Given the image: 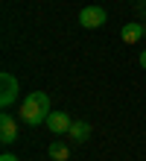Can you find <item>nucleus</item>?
<instances>
[{"label":"nucleus","mask_w":146,"mask_h":161,"mask_svg":"<svg viewBox=\"0 0 146 161\" xmlns=\"http://www.w3.org/2000/svg\"><path fill=\"white\" fill-rule=\"evenodd\" d=\"M18 94H21V85H18V76H12L9 70L0 73V106L9 108L12 103L18 100Z\"/></svg>","instance_id":"nucleus-2"},{"label":"nucleus","mask_w":146,"mask_h":161,"mask_svg":"<svg viewBox=\"0 0 146 161\" xmlns=\"http://www.w3.org/2000/svg\"><path fill=\"white\" fill-rule=\"evenodd\" d=\"M120 38H123L126 44H138L140 38H146V24H138V21L126 24L123 30H120Z\"/></svg>","instance_id":"nucleus-6"},{"label":"nucleus","mask_w":146,"mask_h":161,"mask_svg":"<svg viewBox=\"0 0 146 161\" xmlns=\"http://www.w3.org/2000/svg\"><path fill=\"white\" fill-rule=\"evenodd\" d=\"M44 126L50 129L53 135H67V132H70V126H73V117L67 114V111H50V117H47Z\"/></svg>","instance_id":"nucleus-4"},{"label":"nucleus","mask_w":146,"mask_h":161,"mask_svg":"<svg viewBox=\"0 0 146 161\" xmlns=\"http://www.w3.org/2000/svg\"><path fill=\"white\" fill-rule=\"evenodd\" d=\"M0 161H18V155H12V153H3V155H0Z\"/></svg>","instance_id":"nucleus-9"},{"label":"nucleus","mask_w":146,"mask_h":161,"mask_svg":"<svg viewBox=\"0 0 146 161\" xmlns=\"http://www.w3.org/2000/svg\"><path fill=\"white\" fill-rule=\"evenodd\" d=\"M67 138L73 141V144H85L88 138H91V123L88 120H73L70 132H67Z\"/></svg>","instance_id":"nucleus-7"},{"label":"nucleus","mask_w":146,"mask_h":161,"mask_svg":"<svg viewBox=\"0 0 146 161\" xmlns=\"http://www.w3.org/2000/svg\"><path fill=\"white\" fill-rule=\"evenodd\" d=\"M50 111H53V108H50V94L32 91V94H26V97L21 100L18 114H21V120L26 123V126H41V123H47Z\"/></svg>","instance_id":"nucleus-1"},{"label":"nucleus","mask_w":146,"mask_h":161,"mask_svg":"<svg viewBox=\"0 0 146 161\" xmlns=\"http://www.w3.org/2000/svg\"><path fill=\"white\" fill-rule=\"evenodd\" d=\"M140 68H143V70H146V50H143V53H140Z\"/></svg>","instance_id":"nucleus-10"},{"label":"nucleus","mask_w":146,"mask_h":161,"mask_svg":"<svg viewBox=\"0 0 146 161\" xmlns=\"http://www.w3.org/2000/svg\"><path fill=\"white\" fill-rule=\"evenodd\" d=\"M15 141H18V123L9 111H3L0 114V144H15Z\"/></svg>","instance_id":"nucleus-5"},{"label":"nucleus","mask_w":146,"mask_h":161,"mask_svg":"<svg viewBox=\"0 0 146 161\" xmlns=\"http://www.w3.org/2000/svg\"><path fill=\"white\" fill-rule=\"evenodd\" d=\"M47 153H50V158H53V161H67V158H70V147H67L64 141H53Z\"/></svg>","instance_id":"nucleus-8"},{"label":"nucleus","mask_w":146,"mask_h":161,"mask_svg":"<svg viewBox=\"0 0 146 161\" xmlns=\"http://www.w3.org/2000/svg\"><path fill=\"white\" fill-rule=\"evenodd\" d=\"M105 21H108V12H105L102 6H85L79 12V24L85 30H100Z\"/></svg>","instance_id":"nucleus-3"}]
</instances>
